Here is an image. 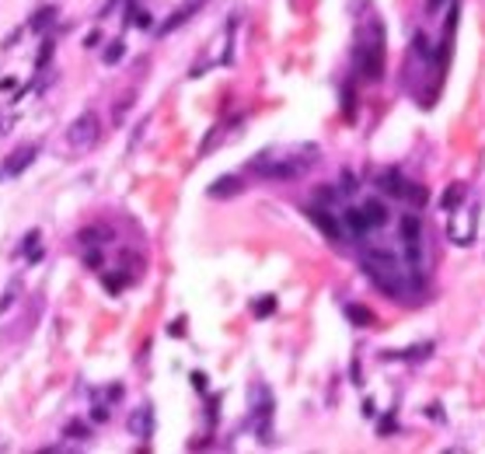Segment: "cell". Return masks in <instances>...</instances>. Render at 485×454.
Masks as SVG:
<instances>
[{
	"instance_id": "8fae6325",
	"label": "cell",
	"mask_w": 485,
	"mask_h": 454,
	"mask_svg": "<svg viewBox=\"0 0 485 454\" xmlns=\"http://www.w3.org/2000/svg\"><path fill=\"white\" fill-rule=\"evenodd\" d=\"M126 427H129V434H133V437H140V441H150V437H154V405H150V402L136 405V409L129 412Z\"/></svg>"
},
{
	"instance_id": "4316f807",
	"label": "cell",
	"mask_w": 485,
	"mask_h": 454,
	"mask_svg": "<svg viewBox=\"0 0 485 454\" xmlns=\"http://www.w3.org/2000/svg\"><path fill=\"white\" fill-rule=\"evenodd\" d=\"M342 98H346V101H342V105H346V115H353V101H356V94H353V84H346V88H342Z\"/></svg>"
},
{
	"instance_id": "484cf974",
	"label": "cell",
	"mask_w": 485,
	"mask_h": 454,
	"mask_svg": "<svg viewBox=\"0 0 485 454\" xmlns=\"http://www.w3.org/2000/svg\"><path fill=\"white\" fill-rule=\"evenodd\" d=\"M168 336H175V339H182V336H186V318H175V322L168 325Z\"/></svg>"
},
{
	"instance_id": "e0dca14e",
	"label": "cell",
	"mask_w": 485,
	"mask_h": 454,
	"mask_svg": "<svg viewBox=\"0 0 485 454\" xmlns=\"http://www.w3.org/2000/svg\"><path fill=\"white\" fill-rule=\"evenodd\" d=\"M67 437H70V441H88V437H91V427H88L84 420H70V423H67Z\"/></svg>"
},
{
	"instance_id": "603a6c76",
	"label": "cell",
	"mask_w": 485,
	"mask_h": 454,
	"mask_svg": "<svg viewBox=\"0 0 485 454\" xmlns=\"http://www.w3.org/2000/svg\"><path fill=\"white\" fill-rule=\"evenodd\" d=\"M14 301H18V279H14V283L7 286V294L0 297V315H4V311H11V308H14Z\"/></svg>"
},
{
	"instance_id": "7a4b0ae2",
	"label": "cell",
	"mask_w": 485,
	"mask_h": 454,
	"mask_svg": "<svg viewBox=\"0 0 485 454\" xmlns=\"http://www.w3.org/2000/svg\"><path fill=\"white\" fill-rule=\"evenodd\" d=\"M314 154H318L314 147H293V151H283V154L266 151V154H259L248 165V172L259 175V179H269V182H290V179H300L318 161Z\"/></svg>"
},
{
	"instance_id": "cb8c5ba5",
	"label": "cell",
	"mask_w": 485,
	"mask_h": 454,
	"mask_svg": "<svg viewBox=\"0 0 485 454\" xmlns=\"http://www.w3.org/2000/svg\"><path fill=\"white\" fill-rule=\"evenodd\" d=\"M84 266L101 270V245H88V252H84Z\"/></svg>"
},
{
	"instance_id": "7402d4cb",
	"label": "cell",
	"mask_w": 485,
	"mask_h": 454,
	"mask_svg": "<svg viewBox=\"0 0 485 454\" xmlns=\"http://www.w3.org/2000/svg\"><path fill=\"white\" fill-rule=\"evenodd\" d=\"M429 350H433V343H422V346H412V350H405V353H394V357H405V360H419V357H429Z\"/></svg>"
},
{
	"instance_id": "d6986e66",
	"label": "cell",
	"mask_w": 485,
	"mask_h": 454,
	"mask_svg": "<svg viewBox=\"0 0 485 454\" xmlns=\"http://www.w3.org/2000/svg\"><path fill=\"white\" fill-rule=\"evenodd\" d=\"M126 56V42L122 39H115V42H108V49H105V63L112 67V63H119Z\"/></svg>"
},
{
	"instance_id": "5b68a950",
	"label": "cell",
	"mask_w": 485,
	"mask_h": 454,
	"mask_svg": "<svg viewBox=\"0 0 485 454\" xmlns=\"http://www.w3.org/2000/svg\"><path fill=\"white\" fill-rule=\"evenodd\" d=\"M273 412H276V402H273L269 388L252 384V427L262 444H273Z\"/></svg>"
},
{
	"instance_id": "4fadbf2b",
	"label": "cell",
	"mask_w": 485,
	"mask_h": 454,
	"mask_svg": "<svg viewBox=\"0 0 485 454\" xmlns=\"http://www.w3.org/2000/svg\"><path fill=\"white\" fill-rule=\"evenodd\" d=\"M199 4H202V0H189L186 7H179V11H175V14H172V18H168V21L161 25V35H168V32H175V28H182V25H186V21L193 18L195 11H199Z\"/></svg>"
},
{
	"instance_id": "52a82bcc",
	"label": "cell",
	"mask_w": 485,
	"mask_h": 454,
	"mask_svg": "<svg viewBox=\"0 0 485 454\" xmlns=\"http://www.w3.org/2000/svg\"><path fill=\"white\" fill-rule=\"evenodd\" d=\"M98 137H101V122H98V112H81L70 126H67V144H70V151H77V154H84L88 147H95Z\"/></svg>"
},
{
	"instance_id": "5bb4252c",
	"label": "cell",
	"mask_w": 485,
	"mask_h": 454,
	"mask_svg": "<svg viewBox=\"0 0 485 454\" xmlns=\"http://www.w3.org/2000/svg\"><path fill=\"white\" fill-rule=\"evenodd\" d=\"M241 189H245V185H241L238 175H224V179H216L209 185V196H213V199H224V196H238Z\"/></svg>"
},
{
	"instance_id": "6da1fadb",
	"label": "cell",
	"mask_w": 485,
	"mask_h": 454,
	"mask_svg": "<svg viewBox=\"0 0 485 454\" xmlns=\"http://www.w3.org/2000/svg\"><path fill=\"white\" fill-rule=\"evenodd\" d=\"M363 272L391 297H405L412 290V283L419 279V272L408 266V259L398 256L388 245H370L363 252Z\"/></svg>"
},
{
	"instance_id": "ac0fdd59",
	"label": "cell",
	"mask_w": 485,
	"mask_h": 454,
	"mask_svg": "<svg viewBox=\"0 0 485 454\" xmlns=\"http://www.w3.org/2000/svg\"><path fill=\"white\" fill-rule=\"evenodd\" d=\"M53 49H56V42H53V35H46V42H42V49H39V60H35V70H46V67H49Z\"/></svg>"
},
{
	"instance_id": "3957f363",
	"label": "cell",
	"mask_w": 485,
	"mask_h": 454,
	"mask_svg": "<svg viewBox=\"0 0 485 454\" xmlns=\"http://www.w3.org/2000/svg\"><path fill=\"white\" fill-rule=\"evenodd\" d=\"M384 25L377 18H367V25L360 28V39H356V74L370 84H377L384 77Z\"/></svg>"
},
{
	"instance_id": "277c9868",
	"label": "cell",
	"mask_w": 485,
	"mask_h": 454,
	"mask_svg": "<svg viewBox=\"0 0 485 454\" xmlns=\"http://www.w3.org/2000/svg\"><path fill=\"white\" fill-rule=\"evenodd\" d=\"M342 220H346L349 238H370V234H377L388 224L391 213L381 199H363L360 206H346L342 210Z\"/></svg>"
},
{
	"instance_id": "f1b7e54d",
	"label": "cell",
	"mask_w": 485,
	"mask_h": 454,
	"mask_svg": "<svg viewBox=\"0 0 485 454\" xmlns=\"http://www.w3.org/2000/svg\"><path fill=\"white\" fill-rule=\"evenodd\" d=\"M11 122H14L11 115H0V133H7V126H11Z\"/></svg>"
},
{
	"instance_id": "83f0119b",
	"label": "cell",
	"mask_w": 485,
	"mask_h": 454,
	"mask_svg": "<svg viewBox=\"0 0 485 454\" xmlns=\"http://www.w3.org/2000/svg\"><path fill=\"white\" fill-rule=\"evenodd\" d=\"M193 384H195V391H206V374H199V370H195V374H193Z\"/></svg>"
},
{
	"instance_id": "7c38bea8",
	"label": "cell",
	"mask_w": 485,
	"mask_h": 454,
	"mask_svg": "<svg viewBox=\"0 0 485 454\" xmlns=\"http://www.w3.org/2000/svg\"><path fill=\"white\" fill-rule=\"evenodd\" d=\"M119 398H122V384H108V388H91V402H95L91 416H95L98 423H101V420H108V409H112V402H119Z\"/></svg>"
},
{
	"instance_id": "f546056e",
	"label": "cell",
	"mask_w": 485,
	"mask_h": 454,
	"mask_svg": "<svg viewBox=\"0 0 485 454\" xmlns=\"http://www.w3.org/2000/svg\"><path fill=\"white\" fill-rule=\"evenodd\" d=\"M440 4H444V0H426V11H429V14H433V11H436V7H440Z\"/></svg>"
},
{
	"instance_id": "ba28073f",
	"label": "cell",
	"mask_w": 485,
	"mask_h": 454,
	"mask_svg": "<svg viewBox=\"0 0 485 454\" xmlns=\"http://www.w3.org/2000/svg\"><path fill=\"white\" fill-rule=\"evenodd\" d=\"M398 234H401V245H405V259H408V266L419 272L422 270V220H419V213H401V220H398Z\"/></svg>"
},
{
	"instance_id": "44dd1931",
	"label": "cell",
	"mask_w": 485,
	"mask_h": 454,
	"mask_svg": "<svg viewBox=\"0 0 485 454\" xmlns=\"http://www.w3.org/2000/svg\"><path fill=\"white\" fill-rule=\"evenodd\" d=\"M129 25H136V28H150V14L140 11L136 4H129Z\"/></svg>"
},
{
	"instance_id": "ffe728a7",
	"label": "cell",
	"mask_w": 485,
	"mask_h": 454,
	"mask_svg": "<svg viewBox=\"0 0 485 454\" xmlns=\"http://www.w3.org/2000/svg\"><path fill=\"white\" fill-rule=\"evenodd\" d=\"M461 199H465V185L447 189V196H444V210H447V213H451V210H458V206H461Z\"/></svg>"
},
{
	"instance_id": "30bf717a",
	"label": "cell",
	"mask_w": 485,
	"mask_h": 454,
	"mask_svg": "<svg viewBox=\"0 0 485 454\" xmlns=\"http://www.w3.org/2000/svg\"><path fill=\"white\" fill-rule=\"evenodd\" d=\"M35 158H39V144H25V147H18V151H14V154L0 165V182L18 179V175H21V172H25Z\"/></svg>"
},
{
	"instance_id": "2e32d148",
	"label": "cell",
	"mask_w": 485,
	"mask_h": 454,
	"mask_svg": "<svg viewBox=\"0 0 485 454\" xmlns=\"http://www.w3.org/2000/svg\"><path fill=\"white\" fill-rule=\"evenodd\" d=\"M346 318H349L353 325H360V329L374 325V315H370L367 308H360V304H346Z\"/></svg>"
},
{
	"instance_id": "9a60e30c",
	"label": "cell",
	"mask_w": 485,
	"mask_h": 454,
	"mask_svg": "<svg viewBox=\"0 0 485 454\" xmlns=\"http://www.w3.org/2000/svg\"><path fill=\"white\" fill-rule=\"evenodd\" d=\"M53 18H56V7H53V4L39 7V11H35V18H32V32H46V28L53 25Z\"/></svg>"
},
{
	"instance_id": "8992f818",
	"label": "cell",
	"mask_w": 485,
	"mask_h": 454,
	"mask_svg": "<svg viewBox=\"0 0 485 454\" xmlns=\"http://www.w3.org/2000/svg\"><path fill=\"white\" fill-rule=\"evenodd\" d=\"M377 185H381V192H388L394 199H405V203H412V206H426V199H429L426 185H415V182L401 179V172H394V168H384V172L377 175Z\"/></svg>"
},
{
	"instance_id": "9c48e42d",
	"label": "cell",
	"mask_w": 485,
	"mask_h": 454,
	"mask_svg": "<svg viewBox=\"0 0 485 454\" xmlns=\"http://www.w3.org/2000/svg\"><path fill=\"white\" fill-rule=\"evenodd\" d=\"M307 217H311V224L325 234V238H332V241H349V231H346V220H342V213H335V210H328L325 203H314L311 210H307Z\"/></svg>"
},
{
	"instance_id": "d4e9b609",
	"label": "cell",
	"mask_w": 485,
	"mask_h": 454,
	"mask_svg": "<svg viewBox=\"0 0 485 454\" xmlns=\"http://www.w3.org/2000/svg\"><path fill=\"white\" fill-rule=\"evenodd\" d=\"M273 308H276V297H262L259 304H252V311H255L259 318H266V315H273Z\"/></svg>"
}]
</instances>
